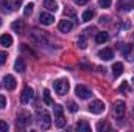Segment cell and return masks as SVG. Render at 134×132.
I'll return each instance as SVG.
<instances>
[{"instance_id":"6da1fadb","label":"cell","mask_w":134,"mask_h":132,"mask_svg":"<svg viewBox=\"0 0 134 132\" xmlns=\"http://www.w3.org/2000/svg\"><path fill=\"white\" fill-rule=\"evenodd\" d=\"M36 118H37V124L41 129H48L52 126V117L45 109H37L36 110Z\"/></svg>"},{"instance_id":"7a4b0ae2","label":"cell","mask_w":134,"mask_h":132,"mask_svg":"<svg viewBox=\"0 0 134 132\" xmlns=\"http://www.w3.org/2000/svg\"><path fill=\"white\" fill-rule=\"evenodd\" d=\"M55 92L58 93V95H61V97H64L67 95V92H69V89H70V84H69V81L64 79V78H61V79H58V81H55Z\"/></svg>"},{"instance_id":"3957f363","label":"cell","mask_w":134,"mask_h":132,"mask_svg":"<svg viewBox=\"0 0 134 132\" xmlns=\"http://www.w3.org/2000/svg\"><path fill=\"white\" fill-rule=\"evenodd\" d=\"M55 124L58 128H64L66 126V118H64V113H63V106H59V104H55Z\"/></svg>"},{"instance_id":"277c9868","label":"cell","mask_w":134,"mask_h":132,"mask_svg":"<svg viewBox=\"0 0 134 132\" xmlns=\"http://www.w3.org/2000/svg\"><path fill=\"white\" fill-rule=\"evenodd\" d=\"M22 0H3V13H13L20 6Z\"/></svg>"},{"instance_id":"5b68a950","label":"cell","mask_w":134,"mask_h":132,"mask_svg":"<svg viewBox=\"0 0 134 132\" xmlns=\"http://www.w3.org/2000/svg\"><path fill=\"white\" fill-rule=\"evenodd\" d=\"M89 112H91V113H95V115L103 113V112H104V104H103V101H100V99L92 101V103L89 104Z\"/></svg>"},{"instance_id":"8992f818","label":"cell","mask_w":134,"mask_h":132,"mask_svg":"<svg viewBox=\"0 0 134 132\" xmlns=\"http://www.w3.org/2000/svg\"><path fill=\"white\" fill-rule=\"evenodd\" d=\"M34 97V92L33 89L30 87V86H27V87H24V90H22V93H20V101H22V104H28Z\"/></svg>"},{"instance_id":"52a82bcc","label":"cell","mask_w":134,"mask_h":132,"mask_svg":"<svg viewBox=\"0 0 134 132\" xmlns=\"http://www.w3.org/2000/svg\"><path fill=\"white\" fill-rule=\"evenodd\" d=\"M75 93H76V97H78L80 99H89L91 97H92V92H91L86 86H76Z\"/></svg>"},{"instance_id":"ba28073f","label":"cell","mask_w":134,"mask_h":132,"mask_svg":"<svg viewBox=\"0 0 134 132\" xmlns=\"http://www.w3.org/2000/svg\"><path fill=\"white\" fill-rule=\"evenodd\" d=\"M117 8L120 11H131V9H134V0H119Z\"/></svg>"},{"instance_id":"9c48e42d","label":"cell","mask_w":134,"mask_h":132,"mask_svg":"<svg viewBox=\"0 0 134 132\" xmlns=\"http://www.w3.org/2000/svg\"><path fill=\"white\" fill-rule=\"evenodd\" d=\"M39 22H41L42 25H52V23L55 22V17H53L52 14H48V13H41Z\"/></svg>"},{"instance_id":"30bf717a","label":"cell","mask_w":134,"mask_h":132,"mask_svg":"<svg viewBox=\"0 0 134 132\" xmlns=\"http://www.w3.org/2000/svg\"><path fill=\"white\" fill-rule=\"evenodd\" d=\"M98 58L103 59V61H111L114 58V51L111 48H103V50L98 51Z\"/></svg>"},{"instance_id":"8fae6325","label":"cell","mask_w":134,"mask_h":132,"mask_svg":"<svg viewBox=\"0 0 134 132\" xmlns=\"http://www.w3.org/2000/svg\"><path fill=\"white\" fill-rule=\"evenodd\" d=\"M58 28H59V31H61V33H69V31L73 28V23H72L69 19H64V20H61V22H59Z\"/></svg>"},{"instance_id":"7c38bea8","label":"cell","mask_w":134,"mask_h":132,"mask_svg":"<svg viewBox=\"0 0 134 132\" xmlns=\"http://www.w3.org/2000/svg\"><path fill=\"white\" fill-rule=\"evenodd\" d=\"M125 110H126V107H125V103L123 101H115L114 103V113L117 117H122L125 113Z\"/></svg>"},{"instance_id":"4fadbf2b","label":"cell","mask_w":134,"mask_h":132,"mask_svg":"<svg viewBox=\"0 0 134 132\" xmlns=\"http://www.w3.org/2000/svg\"><path fill=\"white\" fill-rule=\"evenodd\" d=\"M17 123H19V124H22V126L30 124V123H31V115H30V113H27V112L19 113V117H17Z\"/></svg>"},{"instance_id":"5bb4252c","label":"cell","mask_w":134,"mask_h":132,"mask_svg":"<svg viewBox=\"0 0 134 132\" xmlns=\"http://www.w3.org/2000/svg\"><path fill=\"white\" fill-rule=\"evenodd\" d=\"M3 82H5V87L8 89V90H14L16 89V79H14V76H11V75H6L5 76V79H3Z\"/></svg>"},{"instance_id":"9a60e30c","label":"cell","mask_w":134,"mask_h":132,"mask_svg":"<svg viewBox=\"0 0 134 132\" xmlns=\"http://www.w3.org/2000/svg\"><path fill=\"white\" fill-rule=\"evenodd\" d=\"M14 70L19 71V73H24V71L27 70V64H25V61H24L22 58H17V59H16V62H14Z\"/></svg>"},{"instance_id":"2e32d148","label":"cell","mask_w":134,"mask_h":132,"mask_svg":"<svg viewBox=\"0 0 134 132\" xmlns=\"http://www.w3.org/2000/svg\"><path fill=\"white\" fill-rule=\"evenodd\" d=\"M44 8H47L50 13H56L58 11V3L55 0H44Z\"/></svg>"},{"instance_id":"e0dca14e","label":"cell","mask_w":134,"mask_h":132,"mask_svg":"<svg viewBox=\"0 0 134 132\" xmlns=\"http://www.w3.org/2000/svg\"><path fill=\"white\" fill-rule=\"evenodd\" d=\"M0 44L8 48V47L13 45V37H11L9 34H2V36H0Z\"/></svg>"},{"instance_id":"ac0fdd59","label":"cell","mask_w":134,"mask_h":132,"mask_svg":"<svg viewBox=\"0 0 134 132\" xmlns=\"http://www.w3.org/2000/svg\"><path fill=\"white\" fill-rule=\"evenodd\" d=\"M76 129H78L80 132H91V126H89V123H87V121L80 120V121L76 123Z\"/></svg>"},{"instance_id":"d6986e66","label":"cell","mask_w":134,"mask_h":132,"mask_svg":"<svg viewBox=\"0 0 134 132\" xmlns=\"http://www.w3.org/2000/svg\"><path fill=\"white\" fill-rule=\"evenodd\" d=\"M11 28H13L14 31H17L19 34H22V33H24L25 25H24V22H22V20H16V22H13V23H11Z\"/></svg>"},{"instance_id":"ffe728a7","label":"cell","mask_w":134,"mask_h":132,"mask_svg":"<svg viewBox=\"0 0 134 132\" xmlns=\"http://www.w3.org/2000/svg\"><path fill=\"white\" fill-rule=\"evenodd\" d=\"M108 39H109V34L106 33V31H100V33H97V36H95V42L97 44H104Z\"/></svg>"},{"instance_id":"44dd1931","label":"cell","mask_w":134,"mask_h":132,"mask_svg":"<svg viewBox=\"0 0 134 132\" xmlns=\"http://www.w3.org/2000/svg\"><path fill=\"white\" fill-rule=\"evenodd\" d=\"M78 47H80L81 50H84V48L87 47V31H84V33L80 36V39H78Z\"/></svg>"},{"instance_id":"7402d4cb","label":"cell","mask_w":134,"mask_h":132,"mask_svg":"<svg viewBox=\"0 0 134 132\" xmlns=\"http://www.w3.org/2000/svg\"><path fill=\"white\" fill-rule=\"evenodd\" d=\"M112 73H114L115 78L120 76V75L123 73V64H122V62H115V64L112 65Z\"/></svg>"},{"instance_id":"603a6c76","label":"cell","mask_w":134,"mask_h":132,"mask_svg":"<svg viewBox=\"0 0 134 132\" xmlns=\"http://www.w3.org/2000/svg\"><path fill=\"white\" fill-rule=\"evenodd\" d=\"M92 17H94V11H92V9H86V11L83 13V16H81L83 22H89V20H92Z\"/></svg>"},{"instance_id":"cb8c5ba5","label":"cell","mask_w":134,"mask_h":132,"mask_svg":"<svg viewBox=\"0 0 134 132\" xmlns=\"http://www.w3.org/2000/svg\"><path fill=\"white\" fill-rule=\"evenodd\" d=\"M109 129V123L108 121H98L97 123V131L98 132H104Z\"/></svg>"},{"instance_id":"d4e9b609","label":"cell","mask_w":134,"mask_h":132,"mask_svg":"<svg viewBox=\"0 0 134 132\" xmlns=\"http://www.w3.org/2000/svg\"><path fill=\"white\" fill-rule=\"evenodd\" d=\"M33 8H34L33 3H28V5H25V8H24V16H25V17L31 16V13H33Z\"/></svg>"},{"instance_id":"484cf974","label":"cell","mask_w":134,"mask_h":132,"mask_svg":"<svg viewBox=\"0 0 134 132\" xmlns=\"http://www.w3.org/2000/svg\"><path fill=\"white\" fill-rule=\"evenodd\" d=\"M64 14H66V17H70L72 20H76V14H75V11H72L70 8H67L66 11H64Z\"/></svg>"},{"instance_id":"4316f807","label":"cell","mask_w":134,"mask_h":132,"mask_svg":"<svg viewBox=\"0 0 134 132\" xmlns=\"http://www.w3.org/2000/svg\"><path fill=\"white\" fill-rule=\"evenodd\" d=\"M44 101H45V104H52V98H50V92L45 89L44 90Z\"/></svg>"},{"instance_id":"83f0119b","label":"cell","mask_w":134,"mask_h":132,"mask_svg":"<svg viewBox=\"0 0 134 132\" xmlns=\"http://www.w3.org/2000/svg\"><path fill=\"white\" fill-rule=\"evenodd\" d=\"M111 2L112 0H98V5H100L101 8H109L111 6Z\"/></svg>"},{"instance_id":"f1b7e54d","label":"cell","mask_w":134,"mask_h":132,"mask_svg":"<svg viewBox=\"0 0 134 132\" xmlns=\"http://www.w3.org/2000/svg\"><path fill=\"white\" fill-rule=\"evenodd\" d=\"M119 92L125 93V92H130V87H128V82H122V86L119 87Z\"/></svg>"},{"instance_id":"f546056e","label":"cell","mask_w":134,"mask_h":132,"mask_svg":"<svg viewBox=\"0 0 134 132\" xmlns=\"http://www.w3.org/2000/svg\"><path fill=\"white\" fill-rule=\"evenodd\" d=\"M6 131H8V123L0 120V132H6Z\"/></svg>"},{"instance_id":"4dcf8cb0","label":"cell","mask_w":134,"mask_h":132,"mask_svg":"<svg viewBox=\"0 0 134 132\" xmlns=\"http://www.w3.org/2000/svg\"><path fill=\"white\" fill-rule=\"evenodd\" d=\"M6 59H8V55H6L5 51H2V53H0V65H3V64L6 62Z\"/></svg>"},{"instance_id":"1f68e13d","label":"cell","mask_w":134,"mask_h":132,"mask_svg":"<svg viewBox=\"0 0 134 132\" xmlns=\"http://www.w3.org/2000/svg\"><path fill=\"white\" fill-rule=\"evenodd\" d=\"M131 50H133L131 45H125V47H123V55H125V56H130V55H131Z\"/></svg>"},{"instance_id":"d6a6232c","label":"cell","mask_w":134,"mask_h":132,"mask_svg":"<svg viewBox=\"0 0 134 132\" xmlns=\"http://www.w3.org/2000/svg\"><path fill=\"white\" fill-rule=\"evenodd\" d=\"M69 110H70V112H73V113H75V112H76V110H78V106H76V104H75V103H69Z\"/></svg>"},{"instance_id":"836d02e7","label":"cell","mask_w":134,"mask_h":132,"mask_svg":"<svg viewBox=\"0 0 134 132\" xmlns=\"http://www.w3.org/2000/svg\"><path fill=\"white\" fill-rule=\"evenodd\" d=\"M5 107H6V98L0 95V109H5Z\"/></svg>"},{"instance_id":"e575fe53","label":"cell","mask_w":134,"mask_h":132,"mask_svg":"<svg viewBox=\"0 0 134 132\" xmlns=\"http://www.w3.org/2000/svg\"><path fill=\"white\" fill-rule=\"evenodd\" d=\"M73 2H75L76 5H86V3H87L89 0H73Z\"/></svg>"},{"instance_id":"d590c367","label":"cell","mask_w":134,"mask_h":132,"mask_svg":"<svg viewBox=\"0 0 134 132\" xmlns=\"http://www.w3.org/2000/svg\"><path fill=\"white\" fill-rule=\"evenodd\" d=\"M0 25H2V20H0Z\"/></svg>"}]
</instances>
